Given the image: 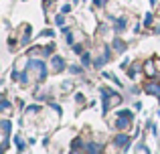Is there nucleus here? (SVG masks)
Masks as SVG:
<instances>
[{
    "label": "nucleus",
    "instance_id": "nucleus-4",
    "mask_svg": "<svg viewBox=\"0 0 160 154\" xmlns=\"http://www.w3.org/2000/svg\"><path fill=\"white\" fill-rule=\"evenodd\" d=\"M53 69H55V71H61V69H63V59H61V57H55V59H53Z\"/></svg>",
    "mask_w": 160,
    "mask_h": 154
},
{
    "label": "nucleus",
    "instance_id": "nucleus-5",
    "mask_svg": "<svg viewBox=\"0 0 160 154\" xmlns=\"http://www.w3.org/2000/svg\"><path fill=\"white\" fill-rule=\"evenodd\" d=\"M14 144L18 146V150H24V140L20 136H14Z\"/></svg>",
    "mask_w": 160,
    "mask_h": 154
},
{
    "label": "nucleus",
    "instance_id": "nucleus-9",
    "mask_svg": "<svg viewBox=\"0 0 160 154\" xmlns=\"http://www.w3.org/2000/svg\"><path fill=\"white\" fill-rule=\"evenodd\" d=\"M106 2H109V0H95V6H103Z\"/></svg>",
    "mask_w": 160,
    "mask_h": 154
},
{
    "label": "nucleus",
    "instance_id": "nucleus-1",
    "mask_svg": "<svg viewBox=\"0 0 160 154\" xmlns=\"http://www.w3.org/2000/svg\"><path fill=\"white\" fill-rule=\"evenodd\" d=\"M113 142H116L118 146H126V144H130V138L126 134H120V136H116V138H113Z\"/></svg>",
    "mask_w": 160,
    "mask_h": 154
},
{
    "label": "nucleus",
    "instance_id": "nucleus-7",
    "mask_svg": "<svg viewBox=\"0 0 160 154\" xmlns=\"http://www.w3.org/2000/svg\"><path fill=\"white\" fill-rule=\"evenodd\" d=\"M85 150H89V152H98V150H99V146H95V144L91 142L89 146H85Z\"/></svg>",
    "mask_w": 160,
    "mask_h": 154
},
{
    "label": "nucleus",
    "instance_id": "nucleus-2",
    "mask_svg": "<svg viewBox=\"0 0 160 154\" xmlns=\"http://www.w3.org/2000/svg\"><path fill=\"white\" fill-rule=\"evenodd\" d=\"M128 120H132V118H128V116H122V118L120 120H118V122H116V126H118V130H126V126H128Z\"/></svg>",
    "mask_w": 160,
    "mask_h": 154
},
{
    "label": "nucleus",
    "instance_id": "nucleus-8",
    "mask_svg": "<svg viewBox=\"0 0 160 154\" xmlns=\"http://www.w3.org/2000/svg\"><path fill=\"white\" fill-rule=\"evenodd\" d=\"M71 73H81V67H77V65H73V67H69Z\"/></svg>",
    "mask_w": 160,
    "mask_h": 154
},
{
    "label": "nucleus",
    "instance_id": "nucleus-3",
    "mask_svg": "<svg viewBox=\"0 0 160 154\" xmlns=\"http://www.w3.org/2000/svg\"><path fill=\"white\" fill-rule=\"evenodd\" d=\"M124 27H126V18H118L116 22H113V31H118V32L124 31Z\"/></svg>",
    "mask_w": 160,
    "mask_h": 154
},
{
    "label": "nucleus",
    "instance_id": "nucleus-6",
    "mask_svg": "<svg viewBox=\"0 0 160 154\" xmlns=\"http://www.w3.org/2000/svg\"><path fill=\"white\" fill-rule=\"evenodd\" d=\"M113 47H116V51H118V53H122V51L126 49V45L122 43V41H113Z\"/></svg>",
    "mask_w": 160,
    "mask_h": 154
}]
</instances>
